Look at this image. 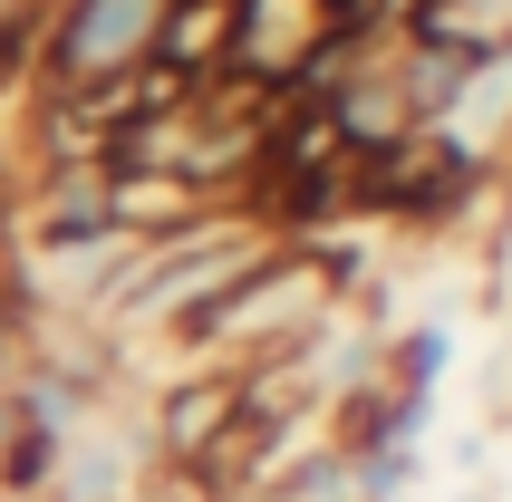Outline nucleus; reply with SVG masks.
I'll return each mask as SVG.
<instances>
[{
  "label": "nucleus",
  "instance_id": "1",
  "mask_svg": "<svg viewBox=\"0 0 512 502\" xmlns=\"http://www.w3.org/2000/svg\"><path fill=\"white\" fill-rule=\"evenodd\" d=\"M155 29H165V0H49V20H39V97L97 107L116 87H136L155 68Z\"/></svg>",
  "mask_w": 512,
  "mask_h": 502
},
{
  "label": "nucleus",
  "instance_id": "2",
  "mask_svg": "<svg viewBox=\"0 0 512 502\" xmlns=\"http://www.w3.org/2000/svg\"><path fill=\"white\" fill-rule=\"evenodd\" d=\"M136 416H145V445H155V474L194 483L203 464L232 445V425L252 416V387H242V367H184V377H165L155 406H136Z\"/></svg>",
  "mask_w": 512,
  "mask_h": 502
},
{
  "label": "nucleus",
  "instance_id": "3",
  "mask_svg": "<svg viewBox=\"0 0 512 502\" xmlns=\"http://www.w3.org/2000/svg\"><path fill=\"white\" fill-rule=\"evenodd\" d=\"M155 445H145V416L136 406H87L58 445V474H49V502H145L155 493Z\"/></svg>",
  "mask_w": 512,
  "mask_h": 502
},
{
  "label": "nucleus",
  "instance_id": "4",
  "mask_svg": "<svg viewBox=\"0 0 512 502\" xmlns=\"http://www.w3.org/2000/svg\"><path fill=\"white\" fill-rule=\"evenodd\" d=\"M397 39L445 49V58L512 49V0H397Z\"/></svg>",
  "mask_w": 512,
  "mask_h": 502
},
{
  "label": "nucleus",
  "instance_id": "5",
  "mask_svg": "<svg viewBox=\"0 0 512 502\" xmlns=\"http://www.w3.org/2000/svg\"><path fill=\"white\" fill-rule=\"evenodd\" d=\"M445 367H455V319H406V329L377 338V377L406 387V396H435Z\"/></svg>",
  "mask_w": 512,
  "mask_h": 502
},
{
  "label": "nucleus",
  "instance_id": "6",
  "mask_svg": "<svg viewBox=\"0 0 512 502\" xmlns=\"http://www.w3.org/2000/svg\"><path fill=\"white\" fill-rule=\"evenodd\" d=\"M145 502H165V493H145Z\"/></svg>",
  "mask_w": 512,
  "mask_h": 502
}]
</instances>
